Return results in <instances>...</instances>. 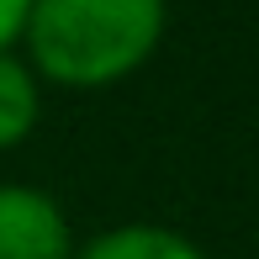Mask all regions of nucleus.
Returning a JSON list of instances; mask_svg holds the SVG:
<instances>
[{
    "label": "nucleus",
    "mask_w": 259,
    "mask_h": 259,
    "mask_svg": "<svg viewBox=\"0 0 259 259\" xmlns=\"http://www.w3.org/2000/svg\"><path fill=\"white\" fill-rule=\"evenodd\" d=\"M164 21V0H32L21 37L32 74L69 90H101L127 79L159 48Z\"/></svg>",
    "instance_id": "nucleus-1"
},
{
    "label": "nucleus",
    "mask_w": 259,
    "mask_h": 259,
    "mask_svg": "<svg viewBox=\"0 0 259 259\" xmlns=\"http://www.w3.org/2000/svg\"><path fill=\"white\" fill-rule=\"evenodd\" d=\"M0 259H74L69 217L37 185H0Z\"/></svg>",
    "instance_id": "nucleus-2"
},
{
    "label": "nucleus",
    "mask_w": 259,
    "mask_h": 259,
    "mask_svg": "<svg viewBox=\"0 0 259 259\" xmlns=\"http://www.w3.org/2000/svg\"><path fill=\"white\" fill-rule=\"evenodd\" d=\"M74 259H206L185 233L159 228V222H122L106 228L85 249H74Z\"/></svg>",
    "instance_id": "nucleus-3"
},
{
    "label": "nucleus",
    "mask_w": 259,
    "mask_h": 259,
    "mask_svg": "<svg viewBox=\"0 0 259 259\" xmlns=\"http://www.w3.org/2000/svg\"><path fill=\"white\" fill-rule=\"evenodd\" d=\"M37 111H42V90L32 64L16 53H0V148H16L37 127Z\"/></svg>",
    "instance_id": "nucleus-4"
},
{
    "label": "nucleus",
    "mask_w": 259,
    "mask_h": 259,
    "mask_svg": "<svg viewBox=\"0 0 259 259\" xmlns=\"http://www.w3.org/2000/svg\"><path fill=\"white\" fill-rule=\"evenodd\" d=\"M27 11H32V0H0V53L16 48L21 27H27Z\"/></svg>",
    "instance_id": "nucleus-5"
}]
</instances>
